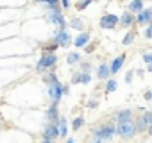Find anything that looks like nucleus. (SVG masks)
Returning a JSON list of instances; mask_svg holds the SVG:
<instances>
[{"label":"nucleus","mask_w":152,"mask_h":143,"mask_svg":"<svg viewBox=\"0 0 152 143\" xmlns=\"http://www.w3.org/2000/svg\"><path fill=\"white\" fill-rule=\"evenodd\" d=\"M116 134L124 139H132L138 131H136V125H134V120H127V122H118L116 123Z\"/></svg>","instance_id":"f257e3e1"},{"label":"nucleus","mask_w":152,"mask_h":143,"mask_svg":"<svg viewBox=\"0 0 152 143\" xmlns=\"http://www.w3.org/2000/svg\"><path fill=\"white\" fill-rule=\"evenodd\" d=\"M56 63H57V55L54 52H45L39 57V61L36 64V70L39 72V74H45V70H52L56 66Z\"/></svg>","instance_id":"f03ea898"},{"label":"nucleus","mask_w":152,"mask_h":143,"mask_svg":"<svg viewBox=\"0 0 152 143\" xmlns=\"http://www.w3.org/2000/svg\"><path fill=\"white\" fill-rule=\"evenodd\" d=\"M91 134L102 138L104 141H107V139H111V138L116 134V125H113V123H102V125H99V127H93Z\"/></svg>","instance_id":"7ed1b4c3"},{"label":"nucleus","mask_w":152,"mask_h":143,"mask_svg":"<svg viewBox=\"0 0 152 143\" xmlns=\"http://www.w3.org/2000/svg\"><path fill=\"white\" fill-rule=\"evenodd\" d=\"M99 25H100V29H104V31H115L116 25H120V16H116V15H113V13H106V15L100 16Z\"/></svg>","instance_id":"20e7f679"},{"label":"nucleus","mask_w":152,"mask_h":143,"mask_svg":"<svg viewBox=\"0 0 152 143\" xmlns=\"http://www.w3.org/2000/svg\"><path fill=\"white\" fill-rule=\"evenodd\" d=\"M63 86H64V84H61L59 81L54 82V84H48V86H47V93H48V98H50L52 102H56V104L61 102V98H63V95H64Z\"/></svg>","instance_id":"39448f33"},{"label":"nucleus","mask_w":152,"mask_h":143,"mask_svg":"<svg viewBox=\"0 0 152 143\" xmlns=\"http://www.w3.org/2000/svg\"><path fill=\"white\" fill-rule=\"evenodd\" d=\"M47 20H48V23L56 25L57 29H66V20H64V15H63L61 9L59 11H48L47 13Z\"/></svg>","instance_id":"423d86ee"},{"label":"nucleus","mask_w":152,"mask_h":143,"mask_svg":"<svg viewBox=\"0 0 152 143\" xmlns=\"http://www.w3.org/2000/svg\"><path fill=\"white\" fill-rule=\"evenodd\" d=\"M54 41L59 43V47H63V48H68L73 43V39H72V36L66 29H57L56 34H54Z\"/></svg>","instance_id":"0eeeda50"},{"label":"nucleus","mask_w":152,"mask_h":143,"mask_svg":"<svg viewBox=\"0 0 152 143\" xmlns=\"http://www.w3.org/2000/svg\"><path fill=\"white\" fill-rule=\"evenodd\" d=\"M43 138H48V139H56V138H61L57 123H54V122H48V123L45 125V129H43Z\"/></svg>","instance_id":"6e6552de"},{"label":"nucleus","mask_w":152,"mask_h":143,"mask_svg":"<svg viewBox=\"0 0 152 143\" xmlns=\"http://www.w3.org/2000/svg\"><path fill=\"white\" fill-rule=\"evenodd\" d=\"M136 23V15L131 13V11H125L120 15V25L124 29H132V25Z\"/></svg>","instance_id":"1a4fd4ad"},{"label":"nucleus","mask_w":152,"mask_h":143,"mask_svg":"<svg viewBox=\"0 0 152 143\" xmlns=\"http://www.w3.org/2000/svg\"><path fill=\"white\" fill-rule=\"evenodd\" d=\"M113 120H116V123L118 122H127V120H134V115H132L131 109H118V111H115Z\"/></svg>","instance_id":"9d476101"},{"label":"nucleus","mask_w":152,"mask_h":143,"mask_svg":"<svg viewBox=\"0 0 152 143\" xmlns=\"http://www.w3.org/2000/svg\"><path fill=\"white\" fill-rule=\"evenodd\" d=\"M97 77H99L100 81H107V79L111 77V64L100 63L99 68H97Z\"/></svg>","instance_id":"9b49d317"},{"label":"nucleus","mask_w":152,"mask_h":143,"mask_svg":"<svg viewBox=\"0 0 152 143\" xmlns=\"http://www.w3.org/2000/svg\"><path fill=\"white\" fill-rule=\"evenodd\" d=\"M90 39H91V34H90L88 31H83V32H81L77 38L73 39V45L77 47V48H83V47H88Z\"/></svg>","instance_id":"f8f14e48"},{"label":"nucleus","mask_w":152,"mask_h":143,"mask_svg":"<svg viewBox=\"0 0 152 143\" xmlns=\"http://www.w3.org/2000/svg\"><path fill=\"white\" fill-rule=\"evenodd\" d=\"M125 54H120L118 57H115L113 61H111V75H116L118 72H120V68L124 66V63H125Z\"/></svg>","instance_id":"ddd939ff"},{"label":"nucleus","mask_w":152,"mask_h":143,"mask_svg":"<svg viewBox=\"0 0 152 143\" xmlns=\"http://www.w3.org/2000/svg\"><path fill=\"white\" fill-rule=\"evenodd\" d=\"M136 23L138 25H148L150 23V7L148 9H141L136 15Z\"/></svg>","instance_id":"4468645a"},{"label":"nucleus","mask_w":152,"mask_h":143,"mask_svg":"<svg viewBox=\"0 0 152 143\" xmlns=\"http://www.w3.org/2000/svg\"><path fill=\"white\" fill-rule=\"evenodd\" d=\"M45 116H47V122H57L59 120V109H57V104L56 102H52V106L47 109V113H45Z\"/></svg>","instance_id":"2eb2a0df"},{"label":"nucleus","mask_w":152,"mask_h":143,"mask_svg":"<svg viewBox=\"0 0 152 143\" xmlns=\"http://www.w3.org/2000/svg\"><path fill=\"white\" fill-rule=\"evenodd\" d=\"M134 125H136V131H138V132L148 131V125H147V120H145L143 115H138V116L134 118Z\"/></svg>","instance_id":"dca6fc26"},{"label":"nucleus","mask_w":152,"mask_h":143,"mask_svg":"<svg viewBox=\"0 0 152 143\" xmlns=\"http://www.w3.org/2000/svg\"><path fill=\"white\" fill-rule=\"evenodd\" d=\"M141 9H143V0H131L127 4V11H131L134 15H138Z\"/></svg>","instance_id":"f3484780"},{"label":"nucleus","mask_w":152,"mask_h":143,"mask_svg":"<svg viewBox=\"0 0 152 143\" xmlns=\"http://www.w3.org/2000/svg\"><path fill=\"white\" fill-rule=\"evenodd\" d=\"M56 123H57V127H59L61 138H66V134H68V122H66V116H59V120H57Z\"/></svg>","instance_id":"a211bd4d"},{"label":"nucleus","mask_w":152,"mask_h":143,"mask_svg":"<svg viewBox=\"0 0 152 143\" xmlns=\"http://www.w3.org/2000/svg\"><path fill=\"white\" fill-rule=\"evenodd\" d=\"M70 27H72V29H75V31H81V32H83L86 25H84V20H81V18L75 16V18H72V20H70Z\"/></svg>","instance_id":"6ab92c4d"},{"label":"nucleus","mask_w":152,"mask_h":143,"mask_svg":"<svg viewBox=\"0 0 152 143\" xmlns=\"http://www.w3.org/2000/svg\"><path fill=\"white\" fill-rule=\"evenodd\" d=\"M66 63L68 64H77V63H81V54L79 52H70L66 55Z\"/></svg>","instance_id":"aec40b11"},{"label":"nucleus","mask_w":152,"mask_h":143,"mask_svg":"<svg viewBox=\"0 0 152 143\" xmlns=\"http://www.w3.org/2000/svg\"><path fill=\"white\" fill-rule=\"evenodd\" d=\"M43 81H45V82H47V86H48V84L57 82L59 79H57V75L54 74V72H45V74H43Z\"/></svg>","instance_id":"412c9836"},{"label":"nucleus","mask_w":152,"mask_h":143,"mask_svg":"<svg viewBox=\"0 0 152 143\" xmlns=\"http://www.w3.org/2000/svg\"><path fill=\"white\" fill-rule=\"evenodd\" d=\"M134 38H136V31H127V34L124 36V39H122V43L127 47V45H131L132 41H134Z\"/></svg>","instance_id":"4be33fe9"},{"label":"nucleus","mask_w":152,"mask_h":143,"mask_svg":"<svg viewBox=\"0 0 152 143\" xmlns=\"http://www.w3.org/2000/svg\"><path fill=\"white\" fill-rule=\"evenodd\" d=\"M116 88H118V82L115 79H107V82H106V93H113V91H116Z\"/></svg>","instance_id":"5701e85b"},{"label":"nucleus","mask_w":152,"mask_h":143,"mask_svg":"<svg viewBox=\"0 0 152 143\" xmlns=\"http://www.w3.org/2000/svg\"><path fill=\"white\" fill-rule=\"evenodd\" d=\"M83 125H84V118H83V116L73 118V122H72V129H73V131H79Z\"/></svg>","instance_id":"b1692460"},{"label":"nucleus","mask_w":152,"mask_h":143,"mask_svg":"<svg viewBox=\"0 0 152 143\" xmlns=\"http://www.w3.org/2000/svg\"><path fill=\"white\" fill-rule=\"evenodd\" d=\"M95 2V0H79V2L77 4H75V7H77V11H84L90 4H93Z\"/></svg>","instance_id":"393cba45"},{"label":"nucleus","mask_w":152,"mask_h":143,"mask_svg":"<svg viewBox=\"0 0 152 143\" xmlns=\"http://www.w3.org/2000/svg\"><path fill=\"white\" fill-rule=\"evenodd\" d=\"M90 81H91L90 72H83L81 70V84H90Z\"/></svg>","instance_id":"a878e982"},{"label":"nucleus","mask_w":152,"mask_h":143,"mask_svg":"<svg viewBox=\"0 0 152 143\" xmlns=\"http://www.w3.org/2000/svg\"><path fill=\"white\" fill-rule=\"evenodd\" d=\"M143 36H145L147 39H152V23H148V25L145 27V31H143Z\"/></svg>","instance_id":"bb28decb"},{"label":"nucleus","mask_w":152,"mask_h":143,"mask_svg":"<svg viewBox=\"0 0 152 143\" xmlns=\"http://www.w3.org/2000/svg\"><path fill=\"white\" fill-rule=\"evenodd\" d=\"M72 84H81V72H75L72 75Z\"/></svg>","instance_id":"cd10ccee"},{"label":"nucleus","mask_w":152,"mask_h":143,"mask_svg":"<svg viewBox=\"0 0 152 143\" xmlns=\"http://www.w3.org/2000/svg\"><path fill=\"white\" fill-rule=\"evenodd\" d=\"M143 61H145V64H152V52H145L143 54Z\"/></svg>","instance_id":"c85d7f7f"},{"label":"nucleus","mask_w":152,"mask_h":143,"mask_svg":"<svg viewBox=\"0 0 152 143\" xmlns=\"http://www.w3.org/2000/svg\"><path fill=\"white\" fill-rule=\"evenodd\" d=\"M143 116H145V120H147V125L150 127V125H152V113H150V111H145Z\"/></svg>","instance_id":"c756f323"},{"label":"nucleus","mask_w":152,"mask_h":143,"mask_svg":"<svg viewBox=\"0 0 152 143\" xmlns=\"http://www.w3.org/2000/svg\"><path fill=\"white\" fill-rule=\"evenodd\" d=\"M81 70H83V72H90V70H91V64L86 63V61H81Z\"/></svg>","instance_id":"7c9ffc66"},{"label":"nucleus","mask_w":152,"mask_h":143,"mask_svg":"<svg viewBox=\"0 0 152 143\" xmlns=\"http://www.w3.org/2000/svg\"><path fill=\"white\" fill-rule=\"evenodd\" d=\"M70 6H72L70 0H61V7H63V9H70Z\"/></svg>","instance_id":"2f4dec72"},{"label":"nucleus","mask_w":152,"mask_h":143,"mask_svg":"<svg viewBox=\"0 0 152 143\" xmlns=\"http://www.w3.org/2000/svg\"><path fill=\"white\" fill-rule=\"evenodd\" d=\"M132 77H134L132 72H127V74H125V82H131V81H132Z\"/></svg>","instance_id":"473e14b6"},{"label":"nucleus","mask_w":152,"mask_h":143,"mask_svg":"<svg viewBox=\"0 0 152 143\" xmlns=\"http://www.w3.org/2000/svg\"><path fill=\"white\" fill-rule=\"evenodd\" d=\"M145 100H148V102L152 100V91H150V90H148V91H145Z\"/></svg>","instance_id":"72a5a7b5"},{"label":"nucleus","mask_w":152,"mask_h":143,"mask_svg":"<svg viewBox=\"0 0 152 143\" xmlns=\"http://www.w3.org/2000/svg\"><path fill=\"white\" fill-rule=\"evenodd\" d=\"M99 106V102L97 100H91V102H88V107H97Z\"/></svg>","instance_id":"f704fd0d"},{"label":"nucleus","mask_w":152,"mask_h":143,"mask_svg":"<svg viewBox=\"0 0 152 143\" xmlns=\"http://www.w3.org/2000/svg\"><path fill=\"white\" fill-rule=\"evenodd\" d=\"M93 143H104V139L99 138V136H93Z\"/></svg>","instance_id":"c9c22d12"},{"label":"nucleus","mask_w":152,"mask_h":143,"mask_svg":"<svg viewBox=\"0 0 152 143\" xmlns=\"http://www.w3.org/2000/svg\"><path fill=\"white\" fill-rule=\"evenodd\" d=\"M41 143H54V139H48V138H43Z\"/></svg>","instance_id":"e433bc0d"},{"label":"nucleus","mask_w":152,"mask_h":143,"mask_svg":"<svg viewBox=\"0 0 152 143\" xmlns=\"http://www.w3.org/2000/svg\"><path fill=\"white\" fill-rule=\"evenodd\" d=\"M66 143H75V141H73V138H68V139H66Z\"/></svg>","instance_id":"4c0bfd02"},{"label":"nucleus","mask_w":152,"mask_h":143,"mask_svg":"<svg viewBox=\"0 0 152 143\" xmlns=\"http://www.w3.org/2000/svg\"><path fill=\"white\" fill-rule=\"evenodd\" d=\"M147 132H148V136H152V125L148 127V131H147Z\"/></svg>","instance_id":"58836bf2"},{"label":"nucleus","mask_w":152,"mask_h":143,"mask_svg":"<svg viewBox=\"0 0 152 143\" xmlns=\"http://www.w3.org/2000/svg\"><path fill=\"white\" fill-rule=\"evenodd\" d=\"M147 70H148V72H152V64H148V66H147Z\"/></svg>","instance_id":"ea45409f"},{"label":"nucleus","mask_w":152,"mask_h":143,"mask_svg":"<svg viewBox=\"0 0 152 143\" xmlns=\"http://www.w3.org/2000/svg\"><path fill=\"white\" fill-rule=\"evenodd\" d=\"M150 23H152V7H150Z\"/></svg>","instance_id":"a19ab883"}]
</instances>
